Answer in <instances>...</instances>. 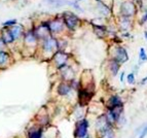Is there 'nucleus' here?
I'll return each mask as SVG.
<instances>
[{
  "label": "nucleus",
  "instance_id": "a211bd4d",
  "mask_svg": "<svg viewBox=\"0 0 147 138\" xmlns=\"http://www.w3.org/2000/svg\"><path fill=\"white\" fill-rule=\"evenodd\" d=\"M110 127L111 126H109V127H107V128L100 131L101 137L102 138H114V134H113V131L111 130Z\"/></svg>",
  "mask_w": 147,
  "mask_h": 138
},
{
  "label": "nucleus",
  "instance_id": "cd10ccee",
  "mask_svg": "<svg viewBox=\"0 0 147 138\" xmlns=\"http://www.w3.org/2000/svg\"><path fill=\"white\" fill-rule=\"evenodd\" d=\"M123 77H125V72L120 74V81H123Z\"/></svg>",
  "mask_w": 147,
  "mask_h": 138
},
{
  "label": "nucleus",
  "instance_id": "4be33fe9",
  "mask_svg": "<svg viewBox=\"0 0 147 138\" xmlns=\"http://www.w3.org/2000/svg\"><path fill=\"white\" fill-rule=\"evenodd\" d=\"M139 58H140V61H141V62L147 61V54H146V52H145V49H143V47H141V49H140Z\"/></svg>",
  "mask_w": 147,
  "mask_h": 138
},
{
  "label": "nucleus",
  "instance_id": "c756f323",
  "mask_svg": "<svg viewBox=\"0 0 147 138\" xmlns=\"http://www.w3.org/2000/svg\"><path fill=\"white\" fill-rule=\"evenodd\" d=\"M144 35H145V38H146V40H147V31L144 33Z\"/></svg>",
  "mask_w": 147,
  "mask_h": 138
},
{
  "label": "nucleus",
  "instance_id": "7ed1b4c3",
  "mask_svg": "<svg viewBox=\"0 0 147 138\" xmlns=\"http://www.w3.org/2000/svg\"><path fill=\"white\" fill-rule=\"evenodd\" d=\"M120 14L123 18H131L136 14L135 4L132 1H125L120 5Z\"/></svg>",
  "mask_w": 147,
  "mask_h": 138
},
{
  "label": "nucleus",
  "instance_id": "dca6fc26",
  "mask_svg": "<svg viewBox=\"0 0 147 138\" xmlns=\"http://www.w3.org/2000/svg\"><path fill=\"white\" fill-rule=\"evenodd\" d=\"M47 2L51 5L55 6V7H61L63 5H73V2H70V1H67V0H47Z\"/></svg>",
  "mask_w": 147,
  "mask_h": 138
},
{
  "label": "nucleus",
  "instance_id": "20e7f679",
  "mask_svg": "<svg viewBox=\"0 0 147 138\" xmlns=\"http://www.w3.org/2000/svg\"><path fill=\"white\" fill-rule=\"evenodd\" d=\"M59 49V43L57 41V39L53 38V37H47L43 40V49L44 52L47 53H53L54 51Z\"/></svg>",
  "mask_w": 147,
  "mask_h": 138
},
{
  "label": "nucleus",
  "instance_id": "f8f14e48",
  "mask_svg": "<svg viewBox=\"0 0 147 138\" xmlns=\"http://www.w3.org/2000/svg\"><path fill=\"white\" fill-rule=\"evenodd\" d=\"M61 71H62V75L65 79L67 80H70V79H73L74 77V72L72 71V69L70 67L66 66V65H64L63 67H61Z\"/></svg>",
  "mask_w": 147,
  "mask_h": 138
},
{
  "label": "nucleus",
  "instance_id": "f257e3e1",
  "mask_svg": "<svg viewBox=\"0 0 147 138\" xmlns=\"http://www.w3.org/2000/svg\"><path fill=\"white\" fill-rule=\"evenodd\" d=\"M88 122L86 118H82L79 122H77L75 127V131H74V135L76 138H84L88 135Z\"/></svg>",
  "mask_w": 147,
  "mask_h": 138
},
{
  "label": "nucleus",
  "instance_id": "39448f33",
  "mask_svg": "<svg viewBox=\"0 0 147 138\" xmlns=\"http://www.w3.org/2000/svg\"><path fill=\"white\" fill-rule=\"evenodd\" d=\"M35 35H36L37 38H42V39H45L49 36V33H51V30H49V24H45V23H42L39 27H37L36 30L34 31Z\"/></svg>",
  "mask_w": 147,
  "mask_h": 138
},
{
  "label": "nucleus",
  "instance_id": "5701e85b",
  "mask_svg": "<svg viewBox=\"0 0 147 138\" xmlns=\"http://www.w3.org/2000/svg\"><path fill=\"white\" fill-rule=\"evenodd\" d=\"M98 7L100 8L101 12H102L103 15H108V14H109V8H108L105 4H103L102 2H99Z\"/></svg>",
  "mask_w": 147,
  "mask_h": 138
},
{
  "label": "nucleus",
  "instance_id": "2eb2a0df",
  "mask_svg": "<svg viewBox=\"0 0 147 138\" xmlns=\"http://www.w3.org/2000/svg\"><path fill=\"white\" fill-rule=\"evenodd\" d=\"M9 61V54L4 51H0V68H4L7 66Z\"/></svg>",
  "mask_w": 147,
  "mask_h": 138
},
{
  "label": "nucleus",
  "instance_id": "aec40b11",
  "mask_svg": "<svg viewBox=\"0 0 147 138\" xmlns=\"http://www.w3.org/2000/svg\"><path fill=\"white\" fill-rule=\"evenodd\" d=\"M94 30H95L96 34L100 37H103L106 33V28L104 26H100V25H94Z\"/></svg>",
  "mask_w": 147,
  "mask_h": 138
},
{
  "label": "nucleus",
  "instance_id": "9d476101",
  "mask_svg": "<svg viewBox=\"0 0 147 138\" xmlns=\"http://www.w3.org/2000/svg\"><path fill=\"white\" fill-rule=\"evenodd\" d=\"M1 38H2V40L5 42V45L11 43V42H13V40H15V37H13V35H12L10 29H8V28H6V29H4L2 31Z\"/></svg>",
  "mask_w": 147,
  "mask_h": 138
},
{
  "label": "nucleus",
  "instance_id": "9b49d317",
  "mask_svg": "<svg viewBox=\"0 0 147 138\" xmlns=\"http://www.w3.org/2000/svg\"><path fill=\"white\" fill-rule=\"evenodd\" d=\"M58 94L59 95H61V96H66V95H68L69 93H70V91H71V86L69 84H67V83H62V84H60V86L58 87Z\"/></svg>",
  "mask_w": 147,
  "mask_h": 138
},
{
  "label": "nucleus",
  "instance_id": "6e6552de",
  "mask_svg": "<svg viewBox=\"0 0 147 138\" xmlns=\"http://www.w3.org/2000/svg\"><path fill=\"white\" fill-rule=\"evenodd\" d=\"M55 63L57 64V66L61 68L64 65H66V62L68 60V55L65 54L64 52H57L54 56Z\"/></svg>",
  "mask_w": 147,
  "mask_h": 138
},
{
  "label": "nucleus",
  "instance_id": "4468645a",
  "mask_svg": "<svg viewBox=\"0 0 147 138\" xmlns=\"http://www.w3.org/2000/svg\"><path fill=\"white\" fill-rule=\"evenodd\" d=\"M10 31H11L12 35L15 37V39H18L21 35L24 34V28H23V26H21V25H17V24L13 25V26L10 28Z\"/></svg>",
  "mask_w": 147,
  "mask_h": 138
},
{
  "label": "nucleus",
  "instance_id": "6ab92c4d",
  "mask_svg": "<svg viewBox=\"0 0 147 138\" xmlns=\"http://www.w3.org/2000/svg\"><path fill=\"white\" fill-rule=\"evenodd\" d=\"M42 130L41 129H32L28 134V138H41Z\"/></svg>",
  "mask_w": 147,
  "mask_h": 138
},
{
  "label": "nucleus",
  "instance_id": "393cba45",
  "mask_svg": "<svg viewBox=\"0 0 147 138\" xmlns=\"http://www.w3.org/2000/svg\"><path fill=\"white\" fill-rule=\"evenodd\" d=\"M127 80L129 84H134L135 83V74L134 73H130V74H127Z\"/></svg>",
  "mask_w": 147,
  "mask_h": 138
},
{
  "label": "nucleus",
  "instance_id": "412c9836",
  "mask_svg": "<svg viewBox=\"0 0 147 138\" xmlns=\"http://www.w3.org/2000/svg\"><path fill=\"white\" fill-rule=\"evenodd\" d=\"M119 63L116 62L115 60H112L110 62V71L112 72L113 75H116L118 72V69H119Z\"/></svg>",
  "mask_w": 147,
  "mask_h": 138
},
{
  "label": "nucleus",
  "instance_id": "a878e982",
  "mask_svg": "<svg viewBox=\"0 0 147 138\" xmlns=\"http://www.w3.org/2000/svg\"><path fill=\"white\" fill-rule=\"evenodd\" d=\"M146 135H147V124H146V126L144 127V129H143L142 133H141V135L139 136V138H144Z\"/></svg>",
  "mask_w": 147,
  "mask_h": 138
},
{
  "label": "nucleus",
  "instance_id": "423d86ee",
  "mask_svg": "<svg viewBox=\"0 0 147 138\" xmlns=\"http://www.w3.org/2000/svg\"><path fill=\"white\" fill-rule=\"evenodd\" d=\"M116 62H118L119 64H121V63H125V62H127V60H129V55H127V51H125L123 47H116L115 49V53H114V59Z\"/></svg>",
  "mask_w": 147,
  "mask_h": 138
},
{
  "label": "nucleus",
  "instance_id": "7c9ffc66",
  "mask_svg": "<svg viewBox=\"0 0 147 138\" xmlns=\"http://www.w3.org/2000/svg\"><path fill=\"white\" fill-rule=\"evenodd\" d=\"M98 1H100V0H98Z\"/></svg>",
  "mask_w": 147,
  "mask_h": 138
},
{
  "label": "nucleus",
  "instance_id": "f03ea898",
  "mask_svg": "<svg viewBox=\"0 0 147 138\" xmlns=\"http://www.w3.org/2000/svg\"><path fill=\"white\" fill-rule=\"evenodd\" d=\"M63 21H64V24L66 25L67 27L71 30L75 29V28L77 27L78 23H79L78 17H77L76 15H74V14H72V12H64L63 14Z\"/></svg>",
  "mask_w": 147,
  "mask_h": 138
},
{
  "label": "nucleus",
  "instance_id": "bb28decb",
  "mask_svg": "<svg viewBox=\"0 0 147 138\" xmlns=\"http://www.w3.org/2000/svg\"><path fill=\"white\" fill-rule=\"evenodd\" d=\"M147 21V10L146 12H145V15H143L142 19H141V23H145Z\"/></svg>",
  "mask_w": 147,
  "mask_h": 138
},
{
  "label": "nucleus",
  "instance_id": "ddd939ff",
  "mask_svg": "<svg viewBox=\"0 0 147 138\" xmlns=\"http://www.w3.org/2000/svg\"><path fill=\"white\" fill-rule=\"evenodd\" d=\"M117 106H123L121 99L118 96H116V95L110 97V99L108 100V109L113 108V107H117Z\"/></svg>",
  "mask_w": 147,
  "mask_h": 138
},
{
  "label": "nucleus",
  "instance_id": "b1692460",
  "mask_svg": "<svg viewBox=\"0 0 147 138\" xmlns=\"http://www.w3.org/2000/svg\"><path fill=\"white\" fill-rule=\"evenodd\" d=\"M16 24H17V21L16 20H9L3 23V26H4L5 28H7V27H12V26Z\"/></svg>",
  "mask_w": 147,
  "mask_h": 138
},
{
  "label": "nucleus",
  "instance_id": "f3484780",
  "mask_svg": "<svg viewBox=\"0 0 147 138\" xmlns=\"http://www.w3.org/2000/svg\"><path fill=\"white\" fill-rule=\"evenodd\" d=\"M36 39L37 37L35 35L34 31H29V32H27L25 34V42L27 45H33V43H35Z\"/></svg>",
  "mask_w": 147,
  "mask_h": 138
},
{
  "label": "nucleus",
  "instance_id": "0eeeda50",
  "mask_svg": "<svg viewBox=\"0 0 147 138\" xmlns=\"http://www.w3.org/2000/svg\"><path fill=\"white\" fill-rule=\"evenodd\" d=\"M93 97V93L91 91H88L86 89H81L79 90V94H78V100L80 105H86L90 102V100Z\"/></svg>",
  "mask_w": 147,
  "mask_h": 138
},
{
  "label": "nucleus",
  "instance_id": "1a4fd4ad",
  "mask_svg": "<svg viewBox=\"0 0 147 138\" xmlns=\"http://www.w3.org/2000/svg\"><path fill=\"white\" fill-rule=\"evenodd\" d=\"M47 24H49V30H51V32H53V33L61 32L64 28V22H62L61 20H58V19L52 21V22L47 23Z\"/></svg>",
  "mask_w": 147,
  "mask_h": 138
},
{
  "label": "nucleus",
  "instance_id": "c85d7f7f",
  "mask_svg": "<svg viewBox=\"0 0 147 138\" xmlns=\"http://www.w3.org/2000/svg\"><path fill=\"white\" fill-rule=\"evenodd\" d=\"M146 81H147V77H146V78H144V79H142V80H141V84H145Z\"/></svg>",
  "mask_w": 147,
  "mask_h": 138
},
{
  "label": "nucleus",
  "instance_id": "2f4dec72",
  "mask_svg": "<svg viewBox=\"0 0 147 138\" xmlns=\"http://www.w3.org/2000/svg\"><path fill=\"white\" fill-rule=\"evenodd\" d=\"M11 1H12V0H11Z\"/></svg>",
  "mask_w": 147,
  "mask_h": 138
}]
</instances>
